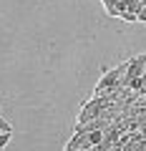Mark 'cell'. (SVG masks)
Instances as JSON below:
<instances>
[{
    "label": "cell",
    "mask_w": 146,
    "mask_h": 151,
    "mask_svg": "<svg viewBox=\"0 0 146 151\" xmlns=\"http://www.w3.org/2000/svg\"><path fill=\"white\" fill-rule=\"evenodd\" d=\"M126 68H129V60H126V63H121V65H116V68H111V70H106V73L98 78L96 88H93V96H101V93L111 91V88H119V81L124 78Z\"/></svg>",
    "instance_id": "obj_1"
},
{
    "label": "cell",
    "mask_w": 146,
    "mask_h": 151,
    "mask_svg": "<svg viewBox=\"0 0 146 151\" xmlns=\"http://www.w3.org/2000/svg\"><path fill=\"white\" fill-rule=\"evenodd\" d=\"M144 73H146V53H141V55H134V58L129 60V68H126L124 78L119 81V88H129V86H131V81L141 78Z\"/></svg>",
    "instance_id": "obj_2"
},
{
    "label": "cell",
    "mask_w": 146,
    "mask_h": 151,
    "mask_svg": "<svg viewBox=\"0 0 146 151\" xmlns=\"http://www.w3.org/2000/svg\"><path fill=\"white\" fill-rule=\"evenodd\" d=\"M103 141V131H91V134H88V144L91 146H98Z\"/></svg>",
    "instance_id": "obj_3"
},
{
    "label": "cell",
    "mask_w": 146,
    "mask_h": 151,
    "mask_svg": "<svg viewBox=\"0 0 146 151\" xmlns=\"http://www.w3.org/2000/svg\"><path fill=\"white\" fill-rule=\"evenodd\" d=\"M121 20H126V23H136V20H139V18H136V13H129V10H126V13H121Z\"/></svg>",
    "instance_id": "obj_4"
},
{
    "label": "cell",
    "mask_w": 146,
    "mask_h": 151,
    "mask_svg": "<svg viewBox=\"0 0 146 151\" xmlns=\"http://www.w3.org/2000/svg\"><path fill=\"white\" fill-rule=\"evenodd\" d=\"M0 131H3V134H13V126L8 124V121L3 119V116H0Z\"/></svg>",
    "instance_id": "obj_5"
},
{
    "label": "cell",
    "mask_w": 146,
    "mask_h": 151,
    "mask_svg": "<svg viewBox=\"0 0 146 151\" xmlns=\"http://www.w3.org/2000/svg\"><path fill=\"white\" fill-rule=\"evenodd\" d=\"M136 18H139V23H146V8L141 5V10L136 13Z\"/></svg>",
    "instance_id": "obj_6"
},
{
    "label": "cell",
    "mask_w": 146,
    "mask_h": 151,
    "mask_svg": "<svg viewBox=\"0 0 146 151\" xmlns=\"http://www.w3.org/2000/svg\"><path fill=\"white\" fill-rule=\"evenodd\" d=\"M10 136H13V134H0V146H5L8 141H10Z\"/></svg>",
    "instance_id": "obj_7"
},
{
    "label": "cell",
    "mask_w": 146,
    "mask_h": 151,
    "mask_svg": "<svg viewBox=\"0 0 146 151\" xmlns=\"http://www.w3.org/2000/svg\"><path fill=\"white\" fill-rule=\"evenodd\" d=\"M0 151H3V146H0Z\"/></svg>",
    "instance_id": "obj_8"
}]
</instances>
